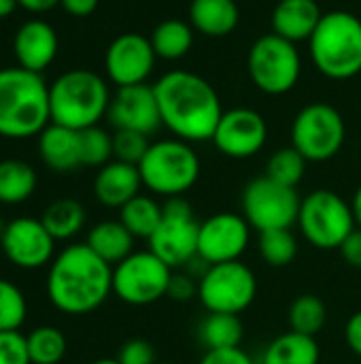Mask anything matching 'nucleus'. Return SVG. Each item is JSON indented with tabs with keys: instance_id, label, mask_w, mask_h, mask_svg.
<instances>
[{
	"instance_id": "obj_23",
	"label": "nucleus",
	"mask_w": 361,
	"mask_h": 364,
	"mask_svg": "<svg viewBox=\"0 0 361 364\" xmlns=\"http://www.w3.org/2000/svg\"><path fill=\"white\" fill-rule=\"evenodd\" d=\"M240 9L236 0H191L189 23L196 32L209 38H221L236 30Z\"/></svg>"
},
{
	"instance_id": "obj_33",
	"label": "nucleus",
	"mask_w": 361,
	"mask_h": 364,
	"mask_svg": "<svg viewBox=\"0 0 361 364\" xmlns=\"http://www.w3.org/2000/svg\"><path fill=\"white\" fill-rule=\"evenodd\" d=\"M306 164H309V160L294 145L291 147H281L268 158L264 175L270 177L272 181H277V183L296 188L302 181L304 173H306Z\"/></svg>"
},
{
	"instance_id": "obj_32",
	"label": "nucleus",
	"mask_w": 361,
	"mask_h": 364,
	"mask_svg": "<svg viewBox=\"0 0 361 364\" xmlns=\"http://www.w3.org/2000/svg\"><path fill=\"white\" fill-rule=\"evenodd\" d=\"M32 364H60L66 356V337L55 326H38L26 337Z\"/></svg>"
},
{
	"instance_id": "obj_1",
	"label": "nucleus",
	"mask_w": 361,
	"mask_h": 364,
	"mask_svg": "<svg viewBox=\"0 0 361 364\" xmlns=\"http://www.w3.org/2000/svg\"><path fill=\"white\" fill-rule=\"evenodd\" d=\"M153 90L162 126H166L174 139L185 143L213 139L223 107L219 94L204 77L189 70H170L155 81Z\"/></svg>"
},
{
	"instance_id": "obj_15",
	"label": "nucleus",
	"mask_w": 361,
	"mask_h": 364,
	"mask_svg": "<svg viewBox=\"0 0 361 364\" xmlns=\"http://www.w3.org/2000/svg\"><path fill=\"white\" fill-rule=\"evenodd\" d=\"M211 141L223 156L245 160L264 149L268 141V124L262 113L247 107H236L223 111Z\"/></svg>"
},
{
	"instance_id": "obj_14",
	"label": "nucleus",
	"mask_w": 361,
	"mask_h": 364,
	"mask_svg": "<svg viewBox=\"0 0 361 364\" xmlns=\"http://www.w3.org/2000/svg\"><path fill=\"white\" fill-rule=\"evenodd\" d=\"M251 226L243 213L221 211L200 222L198 256L211 264L240 260L251 243Z\"/></svg>"
},
{
	"instance_id": "obj_10",
	"label": "nucleus",
	"mask_w": 361,
	"mask_h": 364,
	"mask_svg": "<svg viewBox=\"0 0 361 364\" xmlns=\"http://www.w3.org/2000/svg\"><path fill=\"white\" fill-rule=\"evenodd\" d=\"M257 296L255 273L240 260L211 264L198 279V301L209 314L240 316Z\"/></svg>"
},
{
	"instance_id": "obj_18",
	"label": "nucleus",
	"mask_w": 361,
	"mask_h": 364,
	"mask_svg": "<svg viewBox=\"0 0 361 364\" xmlns=\"http://www.w3.org/2000/svg\"><path fill=\"white\" fill-rule=\"evenodd\" d=\"M106 117L115 130H134L140 134H153L162 126V115L153 85L136 83L117 87L111 96Z\"/></svg>"
},
{
	"instance_id": "obj_40",
	"label": "nucleus",
	"mask_w": 361,
	"mask_h": 364,
	"mask_svg": "<svg viewBox=\"0 0 361 364\" xmlns=\"http://www.w3.org/2000/svg\"><path fill=\"white\" fill-rule=\"evenodd\" d=\"M166 296H170L172 301H179V303L198 299V279L189 273H172Z\"/></svg>"
},
{
	"instance_id": "obj_21",
	"label": "nucleus",
	"mask_w": 361,
	"mask_h": 364,
	"mask_svg": "<svg viewBox=\"0 0 361 364\" xmlns=\"http://www.w3.org/2000/svg\"><path fill=\"white\" fill-rule=\"evenodd\" d=\"M323 13L317 0H279L272 9V32L291 41H309L317 30Z\"/></svg>"
},
{
	"instance_id": "obj_45",
	"label": "nucleus",
	"mask_w": 361,
	"mask_h": 364,
	"mask_svg": "<svg viewBox=\"0 0 361 364\" xmlns=\"http://www.w3.org/2000/svg\"><path fill=\"white\" fill-rule=\"evenodd\" d=\"M55 4H60V0H17V6H21L30 13H45L49 9H53Z\"/></svg>"
},
{
	"instance_id": "obj_16",
	"label": "nucleus",
	"mask_w": 361,
	"mask_h": 364,
	"mask_svg": "<svg viewBox=\"0 0 361 364\" xmlns=\"http://www.w3.org/2000/svg\"><path fill=\"white\" fill-rule=\"evenodd\" d=\"M155 51L151 47V41L136 32L119 34L106 49L104 55V68L106 77L117 85H136L145 83L155 66Z\"/></svg>"
},
{
	"instance_id": "obj_49",
	"label": "nucleus",
	"mask_w": 361,
	"mask_h": 364,
	"mask_svg": "<svg viewBox=\"0 0 361 364\" xmlns=\"http://www.w3.org/2000/svg\"><path fill=\"white\" fill-rule=\"evenodd\" d=\"M4 230H6V222H2V218H0V241L4 237Z\"/></svg>"
},
{
	"instance_id": "obj_6",
	"label": "nucleus",
	"mask_w": 361,
	"mask_h": 364,
	"mask_svg": "<svg viewBox=\"0 0 361 364\" xmlns=\"http://www.w3.org/2000/svg\"><path fill=\"white\" fill-rule=\"evenodd\" d=\"M143 188L151 194L172 198L189 192L200 179V158L191 143L181 139H164L149 145L138 164Z\"/></svg>"
},
{
	"instance_id": "obj_27",
	"label": "nucleus",
	"mask_w": 361,
	"mask_h": 364,
	"mask_svg": "<svg viewBox=\"0 0 361 364\" xmlns=\"http://www.w3.org/2000/svg\"><path fill=\"white\" fill-rule=\"evenodd\" d=\"M200 343L206 350H230L240 348L245 337V326L240 316L234 314H209L198 326Z\"/></svg>"
},
{
	"instance_id": "obj_36",
	"label": "nucleus",
	"mask_w": 361,
	"mask_h": 364,
	"mask_svg": "<svg viewBox=\"0 0 361 364\" xmlns=\"http://www.w3.org/2000/svg\"><path fill=\"white\" fill-rule=\"evenodd\" d=\"M26 314L28 303L23 292L15 284L0 279V333L19 331L26 322Z\"/></svg>"
},
{
	"instance_id": "obj_29",
	"label": "nucleus",
	"mask_w": 361,
	"mask_h": 364,
	"mask_svg": "<svg viewBox=\"0 0 361 364\" xmlns=\"http://www.w3.org/2000/svg\"><path fill=\"white\" fill-rule=\"evenodd\" d=\"M162 218H164L162 205L147 194L134 196L130 203H126L119 209V222L130 230L134 239H149L160 226Z\"/></svg>"
},
{
	"instance_id": "obj_19",
	"label": "nucleus",
	"mask_w": 361,
	"mask_h": 364,
	"mask_svg": "<svg viewBox=\"0 0 361 364\" xmlns=\"http://www.w3.org/2000/svg\"><path fill=\"white\" fill-rule=\"evenodd\" d=\"M57 34L45 19H30L19 26L13 38V51L17 66L43 75V70L57 55Z\"/></svg>"
},
{
	"instance_id": "obj_9",
	"label": "nucleus",
	"mask_w": 361,
	"mask_h": 364,
	"mask_svg": "<svg viewBox=\"0 0 361 364\" xmlns=\"http://www.w3.org/2000/svg\"><path fill=\"white\" fill-rule=\"evenodd\" d=\"M300 203L296 188L277 183L266 175L251 179L240 194L243 218L257 232L291 228L298 222Z\"/></svg>"
},
{
	"instance_id": "obj_44",
	"label": "nucleus",
	"mask_w": 361,
	"mask_h": 364,
	"mask_svg": "<svg viewBox=\"0 0 361 364\" xmlns=\"http://www.w3.org/2000/svg\"><path fill=\"white\" fill-rule=\"evenodd\" d=\"M100 0H60L62 9L72 17H87L98 9Z\"/></svg>"
},
{
	"instance_id": "obj_30",
	"label": "nucleus",
	"mask_w": 361,
	"mask_h": 364,
	"mask_svg": "<svg viewBox=\"0 0 361 364\" xmlns=\"http://www.w3.org/2000/svg\"><path fill=\"white\" fill-rule=\"evenodd\" d=\"M36 190V173L28 162L2 160L0 162V203L19 205Z\"/></svg>"
},
{
	"instance_id": "obj_41",
	"label": "nucleus",
	"mask_w": 361,
	"mask_h": 364,
	"mask_svg": "<svg viewBox=\"0 0 361 364\" xmlns=\"http://www.w3.org/2000/svg\"><path fill=\"white\" fill-rule=\"evenodd\" d=\"M198 364H257L245 350L230 348V350H206Z\"/></svg>"
},
{
	"instance_id": "obj_39",
	"label": "nucleus",
	"mask_w": 361,
	"mask_h": 364,
	"mask_svg": "<svg viewBox=\"0 0 361 364\" xmlns=\"http://www.w3.org/2000/svg\"><path fill=\"white\" fill-rule=\"evenodd\" d=\"M117 360L121 364H153L155 363V350L145 339H130L121 346Z\"/></svg>"
},
{
	"instance_id": "obj_7",
	"label": "nucleus",
	"mask_w": 361,
	"mask_h": 364,
	"mask_svg": "<svg viewBox=\"0 0 361 364\" xmlns=\"http://www.w3.org/2000/svg\"><path fill=\"white\" fill-rule=\"evenodd\" d=\"M302 237L317 250H340L345 239L357 228L353 207L334 190H315L302 198L298 211Z\"/></svg>"
},
{
	"instance_id": "obj_46",
	"label": "nucleus",
	"mask_w": 361,
	"mask_h": 364,
	"mask_svg": "<svg viewBox=\"0 0 361 364\" xmlns=\"http://www.w3.org/2000/svg\"><path fill=\"white\" fill-rule=\"evenodd\" d=\"M351 207H353V215H355L357 228H361V186H360V188H357V190H355V194H353Z\"/></svg>"
},
{
	"instance_id": "obj_34",
	"label": "nucleus",
	"mask_w": 361,
	"mask_h": 364,
	"mask_svg": "<svg viewBox=\"0 0 361 364\" xmlns=\"http://www.w3.org/2000/svg\"><path fill=\"white\" fill-rule=\"evenodd\" d=\"M260 256L268 267H289L298 256V239L291 228L260 232Z\"/></svg>"
},
{
	"instance_id": "obj_48",
	"label": "nucleus",
	"mask_w": 361,
	"mask_h": 364,
	"mask_svg": "<svg viewBox=\"0 0 361 364\" xmlns=\"http://www.w3.org/2000/svg\"><path fill=\"white\" fill-rule=\"evenodd\" d=\"M91 364H121L117 358H100V360H94Z\"/></svg>"
},
{
	"instance_id": "obj_5",
	"label": "nucleus",
	"mask_w": 361,
	"mask_h": 364,
	"mask_svg": "<svg viewBox=\"0 0 361 364\" xmlns=\"http://www.w3.org/2000/svg\"><path fill=\"white\" fill-rule=\"evenodd\" d=\"M309 47L313 64L323 77L353 79L361 73V19L349 11L323 13Z\"/></svg>"
},
{
	"instance_id": "obj_4",
	"label": "nucleus",
	"mask_w": 361,
	"mask_h": 364,
	"mask_svg": "<svg viewBox=\"0 0 361 364\" xmlns=\"http://www.w3.org/2000/svg\"><path fill=\"white\" fill-rule=\"evenodd\" d=\"M111 105V92L106 81L94 70L74 68L60 75L49 85V111L51 124L85 130L98 126Z\"/></svg>"
},
{
	"instance_id": "obj_11",
	"label": "nucleus",
	"mask_w": 361,
	"mask_h": 364,
	"mask_svg": "<svg viewBox=\"0 0 361 364\" xmlns=\"http://www.w3.org/2000/svg\"><path fill=\"white\" fill-rule=\"evenodd\" d=\"M172 269L151 250L132 252L113 267V294L132 307H147L168 294Z\"/></svg>"
},
{
	"instance_id": "obj_26",
	"label": "nucleus",
	"mask_w": 361,
	"mask_h": 364,
	"mask_svg": "<svg viewBox=\"0 0 361 364\" xmlns=\"http://www.w3.org/2000/svg\"><path fill=\"white\" fill-rule=\"evenodd\" d=\"M194 28L183 19H164L151 30V47L162 60H181L194 45Z\"/></svg>"
},
{
	"instance_id": "obj_37",
	"label": "nucleus",
	"mask_w": 361,
	"mask_h": 364,
	"mask_svg": "<svg viewBox=\"0 0 361 364\" xmlns=\"http://www.w3.org/2000/svg\"><path fill=\"white\" fill-rule=\"evenodd\" d=\"M149 136L134 130H115L113 134V158L126 164L138 166L149 149Z\"/></svg>"
},
{
	"instance_id": "obj_25",
	"label": "nucleus",
	"mask_w": 361,
	"mask_h": 364,
	"mask_svg": "<svg viewBox=\"0 0 361 364\" xmlns=\"http://www.w3.org/2000/svg\"><path fill=\"white\" fill-rule=\"evenodd\" d=\"M319 360L321 350L317 339L289 331L266 346L260 364H319Z\"/></svg>"
},
{
	"instance_id": "obj_24",
	"label": "nucleus",
	"mask_w": 361,
	"mask_h": 364,
	"mask_svg": "<svg viewBox=\"0 0 361 364\" xmlns=\"http://www.w3.org/2000/svg\"><path fill=\"white\" fill-rule=\"evenodd\" d=\"M85 245L104 262L115 267L134 252V237L119 220H104L87 232Z\"/></svg>"
},
{
	"instance_id": "obj_12",
	"label": "nucleus",
	"mask_w": 361,
	"mask_h": 364,
	"mask_svg": "<svg viewBox=\"0 0 361 364\" xmlns=\"http://www.w3.org/2000/svg\"><path fill=\"white\" fill-rule=\"evenodd\" d=\"M347 126L340 111L326 102L306 105L291 124V145L309 162H328L345 145Z\"/></svg>"
},
{
	"instance_id": "obj_35",
	"label": "nucleus",
	"mask_w": 361,
	"mask_h": 364,
	"mask_svg": "<svg viewBox=\"0 0 361 364\" xmlns=\"http://www.w3.org/2000/svg\"><path fill=\"white\" fill-rule=\"evenodd\" d=\"M79 143H81V164L83 166H98L111 162L113 158V136L100 128L91 126L85 130H79Z\"/></svg>"
},
{
	"instance_id": "obj_13",
	"label": "nucleus",
	"mask_w": 361,
	"mask_h": 364,
	"mask_svg": "<svg viewBox=\"0 0 361 364\" xmlns=\"http://www.w3.org/2000/svg\"><path fill=\"white\" fill-rule=\"evenodd\" d=\"M162 209L164 218L147 239L149 250L170 269L187 267L198 256L200 222H196L191 205L183 196L166 198Z\"/></svg>"
},
{
	"instance_id": "obj_20",
	"label": "nucleus",
	"mask_w": 361,
	"mask_h": 364,
	"mask_svg": "<svg viewBox=\"0 0 361 364\" xmlns=\"http://www.w3.org/2000/svg\"><path fill=\"white\" fill-rule=\"evenodd\" d=\"M140 188L143 179L138 166L119 160H111L109 164H104L94 179V194L98 203L109 209H121L126 203L140 194Z\"/></svg>"
},
{
	"instance_id": "obj_17",
	"label": "nucleus",
	"mask_w": 361,
	"mask_h": 364,
	"mask_svg": "<svg viewBox=\"0 0 361 364\" xmlns=\"http://www.w3.org/2000/svg\"><path fill=\"white\" fill-rule=\"evenodd\" d=\"M0 247L15 267L34 271L53 260L55 239L40 220L17 218L6 224Z\"/></svg>"
},
{
	"instance_id": "obj_38",
	"label": "nucleus",
	"mask_w": 361,
	"mask_h": 364,
	"mask_svg": "<svg viewBox=\"0 0 361 364\" xmlns=\"http://www.w3.org/2000/svg\"><path fill=\"white\" fill-rule=\"evenodd\" d=\"M0 364H32L26 337L19 331L0 333Z\"/></svg>"
},
{
	"instance_id": "obj_31",
	"label": "nucleus",
	"mask_w": 361,
	"mask_h": 364,
	"mask_svg": "<svg viewBox=\"0 0 361 364\" xmlns=\"http://www.w3.org/2000/svg\"><path fill=\"white\" fill-rule=\"evenodd\" d=\"M287 322L294 333H300L306 337H317L328 322V307L319 296L302 294L289 305Z\"/></svg>"
},
{
	"instance_id": "obj_3",
	"label": "nucleus",
	"mask_w": 361,
	"mask_h": 364,
	"mask_svg": "<svg viewBox=\"0 0 361 364\" xmlns=\"http://www.w3.org/2000/svg\"><path fill=\"white\" fill-rule=\"evenodd\" d=\"M51 124L49 85L21 66L0 68V136L30 139Z\"/></svg>"
},
{
	"instance_id": "obj_43",
	"label": "nucleus",
	"mask_w": 361,
	"mask_h": 364,
	"mask_svg": "<svg viewBox=\"0 0 361 364\" xmlns=\"http://www.w3.org/2000/svg\"><path fill=\"white\" fill-rule=\"evenodd\" d=\"M345 339H347L349 350L361 358V309L349 318L347 328H345Z\"/></svg>"
},
{
	"instance_id": "obj_47",
	"label": "nucleus",
	"mask_w": 361,
	"mask_h": 364,
	"mask_svg": "<svg viewBox=\"0 0 361 364\" xmlns=\"http://www.w3.org/2000/svg\"><path fill=\"white\" fill-rule=\"evenodd\" d=\"M17 6V0H0V19L9 17Z\"/></svg>"
},
{
	"instance_id": "obj_8",
	"label": "nucleus",
	"mask_w": 361,
	"mask_h": 364,
	"mask_svg": "<svg viewBox=\"0 0 361 364\" xmlns=\"http://www.w3.org/2000/svg\"><path fill=\"white\" fill-rule=\"evenodd\" d=\"M247 70L260 92L268 96H283L296 87L302 73V58L296 43L270 32L251 45Z\"/></svg>"
},
{
	"instance_id": "obj_2",
	"label": "nucleus",
	"mask_w": 361,
	"mask_h": 364,
	"mask_svg": "<svg viewBox=\"0 0 361 364\" xmlns=\"http://www.w3.org/2000/svg\"><path fill=\"white\" fill-rule=\"evenodd\" d=\"M113 292V267L96 256L85 243L62 250L49 267L47 294L55 309L66 316L96 311Z\"/></svg>"
},
{
	"instance_id": "obj_28",
	"label": "nucleus",
	"mask_w": 361,
	"mask_h": 364,
	"mask_svg": "<svg viewBox=\"0 0 361 364\" xmlns=\"http://www.w3.org/2000/svg\"><path fill=\"white\" fill-rule=\"evenodd\" d=\"M40 222L55 241H68L77 237L85 226V209L79 200L60 198L43 211Z\"/></svg>"
},
{
	"instance_id": "obj_42",
	"label": "nucleus",
	"mask_w": 361,
	"mask_h": 364,
	"mask_svg": "<svg viewBox=\"0 0 361 364\" xmlns=\"http://www.w3.org/2000/svg\"><path fill=\"white\" fill-rule=\"evenodd\" d=\"M340 256L343 260L353 267V269H361V228H355L347 239L345 243L340 245Z\"/></svg>"
},
{
	"instance_id": "obj_22",
	"label": "nucleus",
	"mask_w": 361,
	"mask_h": 364,
	"mask_svg": "<svg viewBox=\"0 0 361 364\" xmlns=\"http://www.w3.org/2000/svg\"><path fill=\"white\" fill-rule=\"evenodd\" d=\"M38 154L40 160L55 173H68L83 166L79 132L57 124H49L38 134Z\"/></svg>"
}]
</instances>
